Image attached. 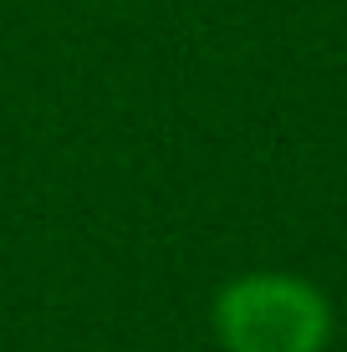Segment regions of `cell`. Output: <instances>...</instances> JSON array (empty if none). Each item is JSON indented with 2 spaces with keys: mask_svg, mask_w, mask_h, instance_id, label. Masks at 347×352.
<instances>
[{
  "mask_svg": "<svg viewBox=\"0 0 347 352\" xmlns=\"http://www.w3.org/2000/svg\"><path fill=\"white\" fill-rule=\"evenodd\" d=\"M214 342L225 352H327L332 301L286 271H250L214 291Z\"/></svg>",
  "mask_w": 347,
  "mask_h": 352,
  "instance_id": "6da1fadb",
  "label": "cell"
}]
</instances>
